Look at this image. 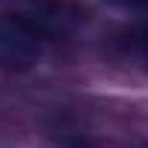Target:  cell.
I'll use <instances>...</instances> for the list:
<instances>
[{"label":"cell","instance_id":"obj_1","mask_svg":"<svg viewBox=\"0 0 148 148\" xmlns=\"http://www.w3.org/2000/svg\"><path fill=\"white\" fill-rule=\"evenodd\" d=\"M49 38L21 12H0V70L26 73L32 70L44 52Z\"/></svg>","mask_w":148,"mask_h":148},{"label":"cell","instance_id":"obj_2","mask_svg":"<svg viewBox=\"0 0 148 148\" xmlns=\"http://www.w3.org/2000/svg\"><path fill=\"white\" fill-rule=\"evenodd\" d=\"M15 12L26 15L49 41L76 32L84 21V9L76 0H18Z\"/></svg>","mask_w":148,"mask_h":148},{"label":"cell","instance_id":"obj_3","mask_svg":"<svg viewBox=\"0 0 148 148\" xmlns=\"http://www.w3.org/2000/svg\"><path fill=\"white\" fill-rule=\"evenodd\" d=\"M108 3L134 15V23L119 32V47L148 67V0H108Z\"/></svg>","mask_w":148,"mask_h":148}]
</instances>
